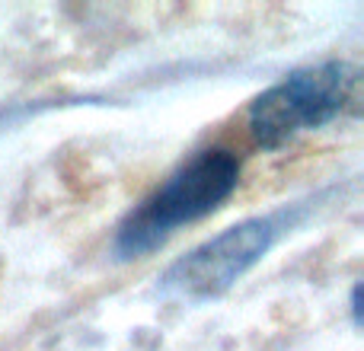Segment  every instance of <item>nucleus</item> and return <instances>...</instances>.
<instances>
[{
    "label": "nucleus",
    "mask_w": 364,
    "mask_h": 351,
    "mask_svg": "<svg viewBox=\"0 0 364 351\" xmlns=\"http://www.w3.org/2000/svg\"><path fill=\"white\" fill-rule=\"evenodd\" d=\"M352 316H355V326H361V284H355L352 291Z\"/></svg>",
    "instance_id": "4"
},
{
    "label": "nucleus",
    "mask_w": 364,
    "mask_h": 351,
    "mask_svg": "<svg viewBox=\"0 0 364 351\" xmlns=\"http://www.w3.org/2000/svg\"><path fill=\"white\" fill-rule=\"evenodd\" d=\"M361 70L352 61H320L291 70L288 77L252 99L246 112L250 134L262 151H278L297 134L323 128L348 112H358Z\"/></svg>",
    "instance_id": "3"
},
{
    "label": "nucleus",
    "mask_w": 364,
    "mask_h": 351,
    "mask_svg": "<svg viewBox=\"0 0 364 351\" xmlns=\"http://www.w3.org/2000/svg\"><path fill=\"white\" fill-rule=\"evenodd\" d=\"M316 201L320 198L291 201V205H282L269 214H256V217H246L240 224L227 227L218 237L205 239L192 252L176 259L164 271L160 288L166 294L179 297V301H192V303L214 301V297L227 294L246 271L262 262L265 252L284 233H291L297 224L307 220V214L316 207Z\"/></svg>",
    "instance_id": "2"
},
{
    "label": "nucleus",
    "mask_w": 364,
    "mask_h": 351,
    "mask_svg": "<svg viewBox=\"0 0 364 351\" xmlns=\"http://www.w3.org/2000/svg\"><path fill=\"white\" fill-rule=\"evenodd\" d=\"M240 185V160L230 151H201L182 163L160 188L125 214L115 230V256L144 259L166 243L179 227L214 214Z\"/></svg>",
    "instance_id": "1"
}]
</instances>
